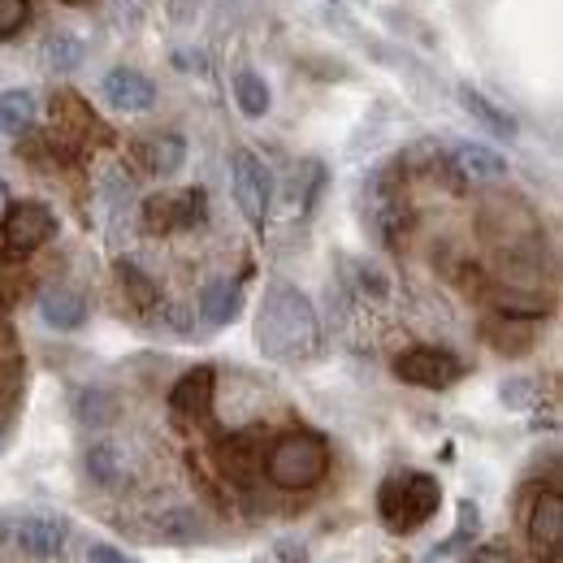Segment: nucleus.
I'll use <instances>...</instances> for the list:
<instances>
[{"label":"nucleus","instance_id":"f257e3e1","mask_svg":"<svg viewBox=\"0 0 563 563\" xmlns=\"http://www.w3.org/2000/svg\"><path fill=\"white\" fill-rule=\"evenodd\" d=\"M256 347L265 360H278V364H299V360L317 355L321 321H317L312 299L299 286L274 282L265 290V303L256 312Z\"/></svg>","mask_w":563,"mask_h":563},{"label":"nucleus","instance_id":"f03ea898","mask_svg":"<svg viewBox=\"0 0 563 563\" xmlns=\"http://www.w3.org/2000/svg\"><path fill=\"white\" fill-rule=\"evenodd\" d=\"M265 473L278 490H312L330 473V442L312 429H290L269 446Z\"/></svg>","mask_w":563,"mask_h":563},{"label":"nucleus","instance_id":"7ed1b4c3","mask_svg":"<svg viewBox=\"0 0 563 563\" xmlns=\"http://www.w3.org/2000/svg\"><path fill=\"white\" fill-rule=\"evenodd\" d=\"M442 507V486L429 473H395L377 490V511L390 533H417Z\"/></svg>","mask_w":563,"mask_h":563},{"label":"nucleus","instance_id":"20e7f679","mask_svg":"<svg viewBox=\"0 0 563 563\" xmlns=\"http://www.w3.org/2000/svg\"><path fill=\"white\" fill-rule=\"evenodd\" d=\"M230 187H234L239 212L256 230H265V217H269V205H274V174L252 147H234L230 152Z\"/></svg>","mask_w":563,"mask_h":563},{"label":"nucleus","instance_id":"39448f33","mask_svg":"<svg viewBox=\"0 0 563 563\" xmlns=\"http://www.w3.org/2000/svg\"><path fill=\"white\" fill-rule=\"evenodd\" d=\"M399 165H382L368 174L364 191H368V221L377 230V239L386 247H399L404 230H408V209H404V187H399Z\"/></svg>","mask_w":563,"mask_h":563},{"label":"nucleus","instance_id":"423d86ee","mask_svg":"<svg viewBox=\"0 0 563 563\" xmlns=\"http://www.w3.org/2000/svg\"><path fill=\"white\" fill-rule=\"evenodd\" d=\"M209 217V196L200 187L187 191H161L143 200V230L147 234H174V230H196Z\"/></svg>","mask_w":563,"mask_h":563},{"label":"nucleus","instance_id":"0eeeda50","mask_svg":"<svg viewBox=\"0 0 563 563\" xmlns=\"http://www.w3.org/2000/svg\"><path fill=\"white\" fill-rule=\"evenodd\" d=\"M53 234H57V217H53L48 205H40V200L9 205L4 221H0V239H4V252H9V256H31V252H40Z\"/></svg>","mask_w":563,"mask_h":563},{"label":"nucleus","instance_id":"6e6552de","mask_svg":"<svg viewBox=\"0 0 563 563\" xmlns=\"http://www.w3.org/2000/svg\"><path fill=\"white\" fill-rule=\"evenodd\" d=\"M395 377L408 386H421V390H446L464 377V364L442 347H412L395 360Z\"/></svg>","mask_w":563,"mask_h":563},{"label":"nucleus","instance_id":"1a4fd4ad","mask_svg":"<svg viewBox=\"0 0 563 563\" xmlns=\"http://www.w3.org/2000/svg\"><path fill=\"white\" fill-rule=\"evenodd\" d=\"M13 542L22 555L31 560H53L66 551L70 542V520L66 516H53V511H40V516H26L18 529H13Z\"/></svg>","mask_w":563,"mask_h":563},{"label":"nucleus","instance_id":"9d476101","mask_svg":"<svg viewBox=\"0 0 563 563\" xmlns=\"http://www.w3.org/2000/svg\"><path fill=\"white\" fill-rule=\"evenodd\" d=\"M212 399H217V373H212L209 364L183 373V377L174 382V390H169V408H174L183 421H209Z\"/></svg>","mask_w":563,"mask_h":563},{"label":"nucleus","instance_id":"9b49d317","mask_svg":"<svg viewBox=\"0 0 563 563\" xmlns=\"http://www.w3.org/2000/svg\"><path fill=\"white\" fill-rule=\"evenodd\" d=\"M100 91H104V100H109L118 113H147V109L156 104V87H152V78L140 70H131V66H118V70L104 74Z\"/></svg>","mask_w":563,"mask_h":563},{"label":"nucleus","instance_id":"f8f14e48","mask_svg":"<svg viewBox=\"0 0 563 563\" xmlns=\"http://www.w3.org/2000/svg\"><path fill=\"white\" fill-rule=\"evenodd\" d=\"M451 174L455 183H503L507 178V156H498L486 143H460L451 152Z\"/></svg>","mask_w":563,"mask_h":563},{"label":"nucleus","instance_id":"ddd939ff","mask_svg":"<svg viewBox=\"0 0 563 563\" xmlns=\"http://www.w3.org/2000/svg\"><path fill=\"white\" fill-rule=\"evenodd\" d=\"M525 529H529V542H533V551H542V555H555L563 542V498L555 490H542L533 498V507H529V520H525Z\"/></svg>","mask_w":563,"mask_h":563},{"label":"nucleus","instance_id":"4468645a","mask_svg":"<svg viewBox=\"0 0 563 563\" xmlns=\"http://www.w3.org/2000/svg\"><path fill=\"white\" fill-rule=\"evenodd\" d=\"M152 538L169 547H196L209 542V520L196 507H165L152 516Z\"/></svg>","mask_w":563,"mask_h":563},{"label":"nucleus","instance_id":"2eb2a0df","mask_svg":"<svg viewBox=\"0 0 563 563\" xmlns=\"http://www.w3.org/2000/svg\"><path fill=\"white\" fill-rule=\"evenodd\" d=\"M40 317H44L48 330L74 334V330H82V321H87V299H82V290H74V286H48V290L40 295Z\"/></svg>","mask_w":563,"mask_h":563},{"label":"nucleus","instance_id":"dca6fc26","mask_svg":"<svg viewBox=\"0 0 563 563\" xmlns=\"http://www.w3.org/2000/svg\"><path fill=\"white\" fill-rule=\"evenodd\" d=\"M200 321L212 325V330H221V325H230L239 312H243V286L230 278H212L205 290H200Z\"/></svg>","mask_w":563,"mask_h":563},{"label":"nucleus","instance_id":"f3484780","mask_svg":"<svg viewBox=\"0 0 563 563\" xmlns=\"http://www.w3.org/2000/svg\"><path fill=\"white\" fill-rule=\"evenodd\" d=\"M70 408H74V421L82 424V429H109V424L118 421V412H122L118 395L104 390V386H78Z\"/></svg>","mask_w":563,"mask_h":563},{"label":"nucleus","instance_id":"a211bd4d","mask_svg":"<svg viewBox=\"0 0 563 563\" xmlns=\"http://www.w3.org/2000/svg\"><path fill=\"white\" fill-rule=\"evenodd\" d=\"M82 468H87V477H91L100 490H118V486H126V477H131L126 455H122V446H113V442H91L87 455H82Z\"/></svg>","mask_w":563,"mask_h":563},{"label":"nucleus","instance_id":"6ab92c4d","mask_svg":"<svg viewBox=\"0 0 563 563\" xmlns=\"http://www.w3.org/2000/svg\"><path fill=\"white\" fill-rule=\"evenodd\" d=\"M455 96H460V109H464L473 122H482L490 135H498V140H516V131H520V126H516V118H511L507 109H498L494 100H486L477 87H460Z\"/></svg>","mask_w":563,"mask_h":563},{"label":"nucleus","instance_id":"aec40b11","mask_svg":"<svg viewBox=\"0 0 563 563\" xmlns=\"http://www.w3.org/2000/svg\"><path fill=\"white\" fill-rule=\"evenodd\" d=\"M221 460H225V473H234V477H252L256 468H265L261 429H247V433H230V442H225Z\"/></svg>","mask_w":563,"mask_h":563},{"label":"nucleus","instance_id":"412c9836","mask_svg":"<svg viewBox=\"0 0 563 563\" xmlns=\"http://www.w3.org/2000/svg\"><path fill=\"white\" fill-rule=\"evenodd\" d=\"M143 161H147V169L156 178H169V174H178L187 165V140L174 135V131H161V135H152L143 143Z\"/></svg>","mask_w":563,"mask_h":563},{"label":"nucleus","instance_id":"4be33fe9","mask_svg":"<svg viewBox=\"0 0 563 563\" xmlns=\"http://www.w3.org/2000/svg\"><path fill=\"white\" fill-rule=\"evenodd\" d=\"M486 339L494 343V352L503 355H525L533 347V321H525V317H494L486 321Z\"/></svg>","mask_w":563,"mask_h":563},{"label":"nucleus","instance_id":"5701e85b","mask_svg":"<svg viewBox=\"0 0 563 563\" xmlns=\"http://www.w3.org/2000/svg\"><path fill=\"white\" fill-rule=\"evenodd\" d=\"M87 57V44L74 35V31H53L44 40V66L53 74H74Z\"/></svg>","mask_w":563,"mask_h":563},{"label":"nucleus","instance_id":"b1692460","mask_svg":"<svg viewBox=\"0 0 563 563\" xmlns=\"http://www.w3.org/2000/svg\"><path fill=\"white\" fill-rule=\"evenodd\" d=\"M35 126V96L31 91H0V131L26 135Z\"/></svg>","mask_w":563,"mask_h":563},{"label":"nucleus","instance_id":"393cba45","mask_svg":"<svg viewBox=\"0 0 563 563\" xmlns=\"http://www.w3.org/2000/svg\"><path fill=\"white\" fill-rule=\"evenodd\" d=\"M234 100H239L243 118H265V113H269V104H274L269 82H265L261 74H252V70L234 74Z\"/></svg>","mask_w":563,"mask_h":563},{"label":"nucleus","instance_id":"a878e982","mask_svg":"<svg viewBox=\"0 0 563 563\" xmlns=\"http://www.w3.org/2000/svg\"><path fill=\"white\" fill-rule=\"evenodd\" d=\"M118 282H122V290H126V299H131L135 308H156V303H161L156 278L143 274L135 261H118Z\"/></svg>","mask_w":563,"mask_h":563},{"label":"nucleus","instance_id":"bb28decb","mask_svg":"<svg viewBox=\"0 0 563 563\" xmlns=\"http://www.w3.org/2000/svg\"><path fill=\"white\" fill-rule=\"evenodd\" d=\"M477 529H482V511H477V503H460V525H455V533L446 538V542H438L433 547V560H442V555H455L460 547H468L473 538H477Z\"/></svg>","mask_w":563,"mask_h":563},{"label":"nucleus","instance_id":"cd10ccee","mask_svg":"<svg viewBox=\"0 0 563 563\" xmlns=\"http://www.w3.org/2000/svg\"><path fill=\"white\" fill-rule=\"evenodd\" d=\"M31 18V4L26 0H0V40H13Z\"/></svg>","mask_w":563,"mask_h":563},{"label":"nucleus","instance_id":"c85d7f7f","mask_svg":"<svg viewBox=\"0 0 563 563\" xmlns=\"http://www.w3.org/2000/svg\"><path fill=\"white\" fill-rule=\"evenodd\" d=\"M498 395H503V404H507V408H529V404H533V395H538V386H533L529 377H511V382H503V390H498Z\"/></svg>","mask_w":563,"mask_h":563},{"label":"nucleus","instance_id":"c756f323","mask_svg":"<svg viewBox=\"0 0 563 563\" xmlns=\"http://www.w3.org/2000/svg\"><path fill=\"white\" fill-rule=\"evenodd\" d=\"M360 290H364V295H373V299H386V295H390V282L382 278V269L360 265Z\"/></svg>","mask_w":563,"mask_h":563},{"label":"nucleus","instance_id":"7c9ffc66","mask_svg":"<svg viewBox=\"0 0 563 563\" xmlns=\"http://www.w3.org/2000/svg\"><path fill=\"white\" fill-rule=\"evenodd\" d=\"M87 563H140V560L126 555V551H118V547H109V542H96V547L87 551Z\"/></svg>","mask_w":563,"mask_h":563},{"label":"nucleus","instance_id":"2f4dec72","mask_svg":"<svg viewBox=\"0 0 563 563\" xmlns=\"http://www.w3.org/2000/svg\"><path fill=\"white\" fill-rule=\"evenodd\" d=\"M468 563H511L507 560V551H498V547H486V551H477Z\"/></svg>","mask_w":563,"mask_h":563},{"label":"nucleus","instance_id":"473e14b6","mask_svg":"<svg viewBox=\"0 0 563 563\" xmlns=\"http://www.w3.org/2000/svg\"><path fill=\"white\" fill-rule=\"evenodd\" d=\"M109 4H113V13H118V18L126 22L131 13H140V4H143V0H109Z\"/></svg>","mask_w":563,"mask_h":563},{"label":"nucleus","instance_id":"72a5a7b5","mask_svg":"<svg viewBox=\"0 0 563 563\" xmlns=\"http://www.w3.org/2000/svg\"><path fill=\"white\" fill-rule=\"evenodd\" d=\"M4 533H9V525H4V520H0V542H4Z\"/></svg>","mask_w":563,"mask_h":563},{"label":"nucleus","instance_id":"f704fd0d","mask_svg":"<svg viewBox=\"0 0 563 563\" xmlns=\"http://www.w3.org/2000/svg\"><path fill=\"white\" fill-rule=\"evenodd\" d=\"M0 205H4V183H0Z\"/></svg>","mask_w":563,"mask_h":563}]
</instances>
